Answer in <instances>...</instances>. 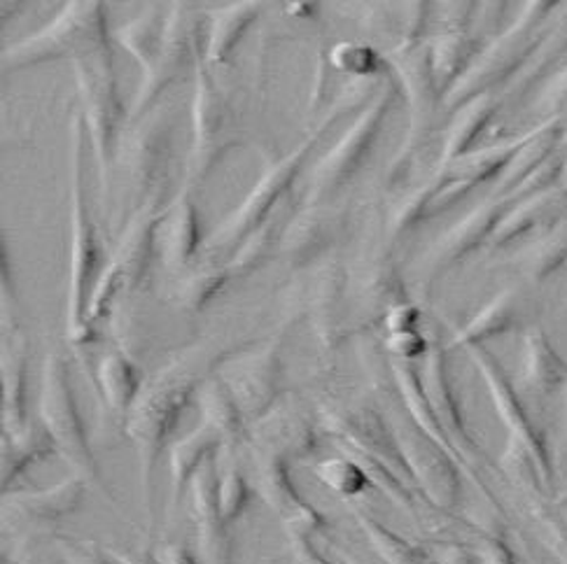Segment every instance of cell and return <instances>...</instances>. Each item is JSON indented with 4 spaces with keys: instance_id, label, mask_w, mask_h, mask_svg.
Instances as JSON below:
<instances>
[{
    "instance_id": "6da1fadb",
    "label": "cell",
    "mask_w": 567,
    "mask_h": 564,
    "mask_svg": "<svg viewBox=\"0 0 567 564\" xmlns=\"http://www.w3.org/2000/svg\"><path fill=\"white\" fill-rule=\"evenodd\" d=\"M225 355L206 357L204 348L181 353L166 362L145 385L126 418V434L138 455V479L150 525L155 523V471L164 448L176 434L192 397Z\"/></svg>"
},
{
    "instance_id": "7a4b0ae2",
    "label": "cell",
    "mask_w": 567,
    "mask_h": 564,
    "mask_svg": "<svg viewBox=\"0 0 567 564\" xmlns=\"http://www.w3.org/2000/svg\"><path fill=\"white\" fill-rule=\"evenodd\" d=\"M82 115L71 122V278H69V306H65V322H69V338L73 348H86L96 341V330L86 322L92 292L103 273V246L96 224L86 210L84 199V164H82Z\"/></svg>"
},
{
    "instance_id": "3957f363",
    "label": "cell",
    "mask_w": 567,
    "mask_h": 564,
    "mask_svg": "<svg viewBox=\"0 0 567 564\" xmlns=\"http://www.w3.org/2000/svg\"><path fill=\"white\" fill-rule=\"evenodd\" d=\"M75 80L82 98V117L94 147L103 210L111 208L113 173L117 161V140L122 126V98L117 73L113 66V45L84 54L73 61Z\"/></svg>"
},
{
    "instance_id": "277c9868",
    "label": "cell",
    "mask_w": 567,
    "mask_h": 564,
    "mask_svg": "<svg viewBox=\"0 0 567 564\" xmlns=\"http://www.w3.org/2000/svg\"><path fill=\"white\" fill-rule=\"evenodd\" d=\"M40 427L50 434L61 460L71 467L73 476L86 485H103L101 469L86 437L80 416L75 389L71 380V366L59 351H52L42 364L40 395H38Z\"/></svg>"
},
{
    "instance_id": "5b68a950",
    "label": "cell",
    "mask_w": 567,
    "mask_h": 564,
    "mask_svg": "<svg viewBox=\"0 0 567 564\" xmlns=\"http://www.w3.org/2000/svg\"><path fill=\"white\" fill-rule=\"evenodd\" d=\"M111 45L107 12L103 3H69L63 12L42 29L3 52L6 71H19L35 63H50L63 56L73 61Z\"/></svg>"
},
{
    "instance_id": "8992f818",
    "label": "cell",
    "mask_w": 567,
    "mask_h": 564,
    "mask_svg": "<svg viewBox=\"0 0 567 564\" xmlns=\"http://www.w3.org/2000/svg\"><path fill=\"white\" fill-rule=\"evenodd\" d=\"M236 145L231 136V105L215 84L204 54L196 61L194 101H192V149L187 159V185L206 180L227 149Z\"/></svg>"
},
{
    "instance_id": "52a82bcc",
    "label": "cell",
    "mask_w": 567,
    "mask_h": 564,
    "mask_svg": "<svg viewBox=\"0 0 567 564\" xmlns=\"http://www.w3.org/2000/svg\"><path fill=\"white\" fill-rule=\"evenodd\" d=\"M311 145L313 143L301 145L299 149L292 152L290 157L276 161L271 168L261 173V178L248 194V199L238 206V210L229 217V220L208 238V243L204 246L206 259H223L227 252L231 257V250L236 252V248L282 206V197H286L288 189L292 187L297 173L301 168V161L309 155Z\"/></svg>"
},
{
    "instance_id": "ba28073f",
    "label": "cell",
    "mask_w": 567,
    "mask_h": 564,
    "mask_svg": "<svg viewBox=\"0 0 567 564\" xmlns=\"http://www.w3.org/2000/svg\"><path fill=\"white\" fill-rule=\"evenodd\" d=\"M215 376L227 385L244 418L257 422L269 416L282 389L280 345L271 341L225 355Z\"/></svg>"
},
{
    "instance_id": "9c48e42d",
    "label": "cell",
    "mask_w": 567,
    "mask_h": 564,
    "mask_svg": "<svg viewBox=\"0 0 567 564\" xmlns=\"http://www.w3.org/2000/svg\"><path fill=\"white\" fill-rule=\"evenodd\" d=\"M199 27L192 21V10L187 3L173 6L166 17V33H164V48L157 59L143 71V84L131 103L128 119L131 124L143 122L159 96L168 90L171 84L185 77L189 66H196L199 61Z\"/></svg>"
},
{
    "instance_id": "30bf717a",
    "label": "cell",
    "mask_w": 567,
    "mask_h": 564,
    "mask_svg": "<svg viewBox=\"0 0 567 564\" xmlns=\"http://www.w3.org/2000/svg\"><path fill=\"white\" fill-rule=\"evenodd\" d=\"M171 119L159 115L157 119L143 122L141 132L134 136L128 152V182L131 199L141 206H162L168 182V155H171Z\"/></svg>"
},
{
    "instance_id": "8fae6325",
    "label": "cell",
    "mask_w": 567,
    "mask_h": 564,
    "mask_svg": "<svg viewBox=\"0 0 567 564\" xmlns=\"http://www.w3.org/2000/svg\"><path fill=\"white\" fill-rule=\"evenodd\" d=\"M252 490L282 518L290 539H309L311 532L322 525V518L297 494L288 460L271 452L252 450Z\"/></svg>"
},
{
    "instance_id": "7c38bea8",
    "label": "cell",
    "mask_w": 567,
    "mask_h": 564,
    "mask_svg": "<svg viewBox=\"0 0 567 564\" xmlns=\"http://www.w3.org/2000/svg\"><path fill=\"white\" fill-rule=\"evenodd\" d=\"M217 460L220 455L199 469L187 490L202 564H231V534L220 511V499H217V479H220Z\"/></svg>"
},
{
    "instance_id": "4fadbf2b",
    "label": "cell",
    "mask_w": 567,
    "mask_h": 564,
    "mask_svg": "<svg viewBox=\"0 0 567 564\" xmlns=\"http://www.w3.org/2000/svg\"><path fill=\"white\" fill-rule=\"evenodd\" d=\"M166 206H141L126 220L117 250L107 269H113L124 282L126 294H134L145 282L152 271V259L157 254V227Z\"/></svg>"
},
{
    "instance_id": "5bb4252c",
    "label": "cell",
    "mask_w": 567,
    "mask_h": 564,
    "mask_svg": "<svg viewBox=\"0 0 567 564\" xmlns=\"http://www.w3.org/2000/svg\"><path fill=\"white\" fill-rule=\"evenodd\" d=\"M157 250L166 269H187L202 250L199 210L192 201V187L185 185L173 199L157 227Z\"/></svg>"
},
{
    "instance_id": "9a60e30c",
    "label": "cell",
    "mask_w": 567,
    "mask_h": 564,
    "mask_svg": "<svg viewBox=\"0 0 567 564\" xmlns=\"http://www.w3.org/2000/svg\"><path fill=\"white\" fill-rule=\"evenodd\" d=\"M388 96L379 98L377 105H372L367 111L364 117H360V122L351 128V134L343 138V143L327 157L320 168L316 170V178L311 185V199L316 201L318 197H322L324 191H330L334 187H339L351 173L360 166L362 157L367 155V147L372 145L374 134L379 132V124L385 115L388 107Z\"/></svg>"
},
{
    "instance_id": "2e32d148",
    "label": "cell",
    "mask_w": 567,
    "mask_h": 564,
    "mask_svg": "<svg viewBox=\"0 0 567 564\" xmlns=\"http://www.w3.org/2000/svg\"><path fill=\"white\" fill-rule=\"evenodd\" d=\"M0 376H3V434L17 439L31 427L27 410L29 341L17 330H12L3 341Z\"/></svg>"
},
{
    "instance_id": "e0dca14e",
    "label": "cell",
    "mask_w": 567,
    "mask_h": 564,
    "mask_svg": "<svg viewBox=\"0 0 567 564\" xmlns=\"http://www.w3.org/2000/svg\"><path fill=\"white\" fill-rule=\"evenodd\" d=\"M223 452V439L213 427L202 422L194 431H189L187 437L178 439L171 446V497H168V509H178L181 499L189 490V483L199 469L217 458Z\"/></svg>"
},
{
    "instance_id": "ac0fdd59",
    "label": "cell",
    "mask_w": 567,
    "mask_h": 564,
    "mask_svg": "<svg viewBox=\"0 0 567 564\" xmlns=\"http://www.w3.org/2000/svg\"><path fill=\"white\" fill-rule=\"evenodd\" d=\"M86 483L78 476H69V479L40 492H27L14 494L8 506L14 515L33 525H52L59 520L73 515L84 504Z\"/></svg>"
},
{
    "instance_id": "d6986e66",
    "label": "cell",
    "mask_w": 567,
    "mask_h": 564,
    "mask_svg": "<svg viewBox=\"0 0 567 564\" xmlns=\"http://www.w3.org/2000/svg\"><path fill=\"white\" fill-rule=\"evenodd\" d=\"M196 401H199L202 408V422L220 434L223 450L234 452L238 446L248 441V420L234 401L227 385L215 376V372L199 387Z\"/></svg>"
},
{
    "instance_id": "ffe728a7",
    "label": "cell",
    "mask_w": 567,
    "mask_h": 564,
    "mask_svg": "<svg viewBox=\"0 0 567 564\" xmlns=\"http://www.w3.org/2000/svg\"><path fill=\"white\" fill-rule=\"evenodd\" d=\"M96 380H99V389H101V397H103L105 406L111 408L115 416L126 420L131 408H134V404L138 401V397L143 393V385H145L141 368L131 362L122 351L113 348L99 359Z\"/></svg>"
},
{
    "instance_id": "44dd1931",
    "label": "cell",
    "mask_w": 567,
    "mask_h": 564,
    "mask_svg": "<svg viewBox=\"0 0 567 564\" xmlns=\"http://www.w3.org/2000/svg\"><path fill=\"white\" fill-rule=\"evenodd\" d=\"M259 14V3H236L229 8L213 10L210 17V33L206 40L204 61L208 66H217L225 63L231 52L238 48V42L244 40L248 29L255 24Z\"/></svg>"
},
{
    "instance_id": "7402d4cb",
    "label": "cell",
    "mask_w": 567,
    "mask_h": 564,
    "mask_svg": "<svg viewBox=\"0 0 567 564\" xmlns=\"http://www.w3.org/2000/svg\"><path fill=\"white\" fill-rule=\"evenodd\" d=\"M52 452H56V446L50 439V434L33 422L27 434H21L17 439L3 434V492L8 494L21 476L35 462L48 460Z\"/></svg>"
},
{
    "instance_id": "603a6c76",
    "label": "cell",
    "mask_w": 567,
    "mask_h": 564,
    "mask_svg": "<svg viewBox=\"0 0 567 564\" xmlns=\"http://www.w3.org/2000/svg\"><path fill=\"white\" fill-rule=\"evenodd\" d=\"M166 17L168 14H164L159 8H150L138 19L128 21V24L117 33L122 48L141 63L143 71L157 59V54L164 48Z\"/></svg>"
},
{
    "instance_id": "cb8c5ba5",
    "label": "cell",
    "mask_w": 567,
    "mask_h": 564,
    "mask_svg": "<svg viewBox=\"0 0 567 564\" xmlns=\"http://www.w3.org/2000/svg\"><path fill=\"white\" fill-rule=\"evenodd\" d=\"M286 210L288 206L282 203L265 224H261L257 231H252L246 241L236 248V252L227 259V269L231 271V275H248L267 262L271 248L276 246L280 233L288 227Z\"/></svg>"
},
{
    "instance_id": "d4e9b609",
    "label": "cell",
    "mask_w": 567,
    "mask_h": 564,
    "mask_svg": "<svg viewBox=\"0 0 567 564\" xmlns=\"http://www.w3.org/2000/svg\"><path fill=\"white\" fill-rule=\"evenodd\" d=\"M231 271L227 269V264H217V262H208L204 267H199V271H194L178 292V303L181 309L189 311V313H199L204 311L210 301L217 299L231 280Z\"/></svg>"
},
{
    "instance_id": "484cf974",
    "label": "cell",
    "mask_w": 567,
    "mask_h": 564,
    "mask_svg": "<svg viewBox=\"0 0 567 564\" xmlns=\"http://www.w3.org/2000/svg\"><path fill=\"white\" fill-rule=\"evenodd\" d=\"M220 464V479H217V499H220V511L227 525H234L238 518H241L252 499V485L238 469L236 462L229 460H217Z\"/></svg>"
},
{
    "instance_id": "4316f807",
    "label": "cell",
    "mask_w": 567,
    "mask_h": 564,
    "mask_svg": "<svg viewBox=\"0 0 567 564\" xmlns=\"http://www.w3.org/2000/svg\"><path fill=\"white\" fill-rule=\"evenodd\" d=\"M316 473L320 476V481L324 485H330L341 494H360L367 485L364 471L351 460H339V458L324 460L316 467Z\"/></svg>"
},
{
    "instance_id": "83f0119b",
    "label": "cell",
    "mask_w": 567,
    "mask_h": 564,
    "mask_svg": "<svg viewBox=\"0 0 567 564\" xmlns=\"http://www.w3.org/2000/svg\"><path fill=\"white\" fill-rule=\"evenodd\" d=\"M364 528L372 536L374 544L379 546V551L385 555L388 562L392 564H427L425 555L419 553L416 549H411L409 544H404L402 539H398L395 534H390L388 530L379 528L372 520H364Z\"/></svg>"
},
{
    "instance_id": "f1b7e54d",
    "label": "cell",
    "mask_w": 567,
    "mask_h": 564,
    "mask_svg": "<svg viewBox=\"0 0 567 564\" xmlns=\"http://www.w3.org/2000/svg\"><path fill=\"white\" fill-rule=\"evenodd\" d=\"M509 306H512V303H509L507 296L495 299L491 306L465 330L463 341H482V338H488L497 332H505L509 327V313H512Z\"/></svg>"
},
{
    "instance_id": "f546056e",
    "label": "cell",
    "mask_w": 567,
    "mask_h": 564,
    "mask_svg": "<svg viewBox=\"0 0 567 564\" xmlns=\"http://www.w3.org/2000/svg\"><path fill=\"white\" fill-rule=\"evenodd\" d=\"M491 115V107L488 103H476L470 111H465L463 119L457 122V126L453 128L451 140H449V155H457V152H463L472 138L478 134V128L486 122V117Z\"/></svg>"
},
{
    "instance_id": "4dcf8cb0",
    "label": "cell",
    "mask_w": 567,
    "mask_h": 564,
    "mask_svg": "<svg viewBox=\"0 0 567 564\" xmlns=\"http://www.w3.org/2000/svg\"><path fill=\"white\" fill-rule=\"evenodd\" d=\"M59 551L65 564H117L111 553L101 551L96 544H82L73 539H59Z\"/></svg>"
},
{
    "instance_id": "1f68e13d",
    "label": "cell",
    "mask_w": 567,
    "mask_h": 564,
    "mask_svg": "<svg viewBox=\"0 0 567 564\" xmlns=\"http://www.w3.org/2000/svg\"><path fill=\"white\" fill-rule=\"evenodd\" d=\"M467 59V45H463V40L449 38L437 48V56H434V71H437L440 77L449 80L453 71L461 69V63Z\"/></svg>"
},
{
    "instance_id": "d6a6232c",
    "label": "cell",
    "mask_w": 567,
    "mask_h": 564,
    "mask_svg": "<svg viewBox=\"0 0 567 564\" xmlns=\"http://www.w3.org/2000/svg\"><path fill=\"white\" fill-rule=\"evenodd\" d=\"M369 59H374V56H372V52H369V50H362V48H353V45L339 48V50L334 52L337 66H339V69H343V71H353V73H364V71H367V61H369Z\"/></svg>"
},
{
    "instance_id": "836d02e7",
    "label": "cell",
    "mask_w": 567,
    "mask_h": 564,
    "mask_svg": "<svg viewBox=\"0 0 567 564\" xmlns=\"http://www.w3.org/2000/svg\"><path fill=\"white\" fill-rule=\"evenodd\" d=\"M155 557L162 564H202V560L194 557L185 544H176V541H166V544L157 546Z\"/></svg>"
},
{
    "instance_id": "e575fe53",
    "label": "cell",
    "mask_w": 567,
    "mask_h": 564,
    "mask_svg": "<svg viewBox=\"0 0 567 564\" xmlns=\"http://www.w3.org/2000/svg\"><path fill=\"white\" fill-rule=\"evenodd\" d=\"M392 348L402 357H416L423 353V341L413 332H398L395 338H392Z\"/></svg>"
},
{
    "instance_id": "d590c367",
    "label": "cell",
    "mask_w": 567,
    "mask_h": 564,
    "mask_svg": "<svg viewBox=\"0 0 567 564\" xmlns=\"http://www.w3.org/2000/svg\"><path fill=\"white\" fill-rule=\"evenodd\" d=\"M111 553V557L117 564H162L155 553H145V551H115V549H105Z\"/></svg>"
},
{
    "instance_id": "8d00e7d4",
    "label": "cell",
    "mask_w": 567,
    "mask_h": 564,
    "mask_svg": "<svg viewBox=\"0 0 567 564\" xmlns=\"http://www.w3.org/2000/svg\"><path fill=\"white\" fill-rule=\"evenodd\" d=\"M451 564H470V560L465 555H457V557L451 560Z\"/></svg>"
}]
</instances>
